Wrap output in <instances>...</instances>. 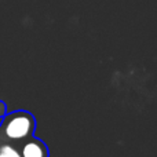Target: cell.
Instances as JSON below:
<instances>
[{"instance_id": "6da1fadb", "label": "cell", "mask_w": 157, "mask_h": 157, "mask_svg": "<svg viewBox=\"0 0 157 157\" xmlns=\"http://www.w3.org/2000/svg\"><path fill=\"white\" fill-rule=\"evenodd\" d=\"M3 134L10 141H25L30 138L36 128V120L29 112L15 110L3 117Z\"/></svg>"}, {"instance_id": "7a4b0ae2", "label": "cell", "mask_w": 157, "mask_h": 157, "mask_svg": "<svg viewBox=\"0 0 157 157\" xmlns=\"http://www.w3.org/2000/svg\"><path fill=\"white\" fill-rule=\"evenodd\" d=\"M19 153H21V157H48V150L46 145L37 138L28 139L22 145Z\"/></svg>"}, {"instance_id": "3957f363", "label": "cell", "mask_w": 157, "mask_h": 157, "mask_svg": "<svg viewBox=\"0 0 157 157\" xmlns=\"http://www.w3.org/2000/svg\"><path fill=\"white\" fill-rule=\"evenodd\" d=\"M0 156L3 157H21V153L11 145H2L0 146Z\"/></svg>"}, {"instance_id": "277c9868", "label": "cell", "mask_w": 157, "mask_h": 157, "mask_svg": "<svg viewBox=\"0 0 157 157\" xmlns=\"http://www.w3.org/2000/svg\"><path fill=\"white\" fill-rule=\"evenodd\" d=\"M6 114H7V106H6V103L3 101H0V117L3 119Z\"/></svg>"}, {"instance_id": "5b68a950", "label": "cell", "mask_w": 157, "mask_h": 157, "mask_svg": "<svg viewBox=\"0 0 157 157\" xmlns=\"http://www.w3.org/2000/svg\"><path fill=\"white\" fill-rule=\"evenodd\" d=\"M2 123H3V119H2V117H0V127H2Z\"/></svg>"}, {"instance_id": "8992f818", "label": "cell", "mask_w": 157, "mask_h": 157, "mask_svg": "<svg viewBox=\"0 0 157 157\" xmlns=\"http://www.w3.org/2000/svg\"><path fill=\"white\" fill-rule=\"evenodd\" d=\"M0 157H3V156H0Z\"/></svg>"}]
</instances>
